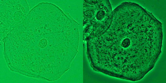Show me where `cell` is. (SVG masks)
Segmentation results:
<instances>
[{
  "label": "cell",
  "instance_id": "obj_1",
  "mask_svg": "<svg viewBox=\"0 0 166 83\" xmlns=\"http://www.w3.org/2000/svg\"><path fill=\"white\" fill-rule=\"evenodd\" d=\"M77 46L73 23L64 14L49 8L30 10L18 26L14 38L20 61L40 76L64 73L70 67Z\"/></svg>",
  "mask_w": 166,
  "mask_h": 83
},
{
  "label": "cell",
  "instance_id": "obj_2",
  "mask_svg": "<svg viewBox=\"0 0 166 83\" xmlns=\"http://www.w3.org/2000/svg\"><path fill=\"white\" fill-rule=\"evenodd\" d=\"M30 10L26 0H0V39L22 22Z\"/></svg>",
  "mask_w": 166,
  "mask_h": 83
}]
</instances>
